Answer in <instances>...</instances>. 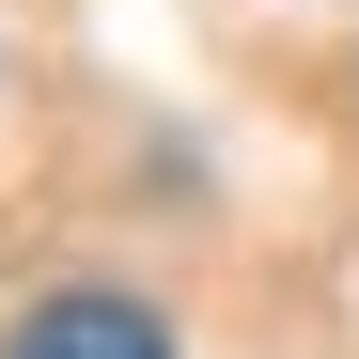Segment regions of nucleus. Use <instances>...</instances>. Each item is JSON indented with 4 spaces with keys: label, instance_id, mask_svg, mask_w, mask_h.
Returning <instances> with one entry per match:
<instances>
[{
    "label": "nucleus",
    "instance_id": "nucleus-1",
    "mask_svg": "<svg viewBox=\"0 0 359 359\" xmlns=\"http://www.w3.org/2000/svg\"><path fill=\"white\" fill-rule=\"evenodd\" d=\"M0 359H188V344H172V313L141 281H47L0 313Z\"/></svg>",
    "mask_w": 359,
    "mask_h": 359
}]
</instances>
